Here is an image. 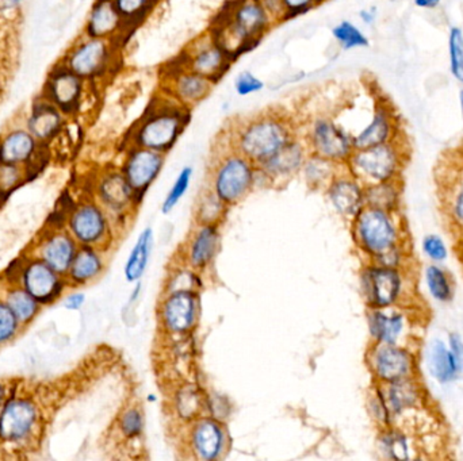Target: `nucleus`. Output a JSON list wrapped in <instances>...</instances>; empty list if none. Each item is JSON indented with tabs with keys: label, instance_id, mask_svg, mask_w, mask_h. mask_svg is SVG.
I'll return each mask as SVG.
<instances>
[{
	"label": "nucleus",
	"instance_id": "1",
	"mask_svg": "<svg viewBox=\"0 0 463 461\" xmlns=\"http://www.w3.org/2000/svg\"><path fill=\"white\" fill-rule=\"evenodd\" d=\"M228 135L231 149L258 165L276 153L300 132L292 117L279 110H270L235 122Z\"/></svg>",
	"mask_w": 463,
	"mask_h": 461
},
{
	"label": "nucleus",
	"instance_id": "2",
	"mask_svg": "<svg viewBox=\"0 0 463 461\" xmlns=\"http://www.w3.org/2000/svg\"><path fill=\"white\" fill-rule=\"evenodd\" d=\"M274 26L275 22L259 0H233L209 31L236 61L254 49Z\"/></svg>",
	"mask_w": 463,
	"mask_h": 461
},
{
	"label": "nucleus",
	"instance_id": "3",
	"mask_svg": "<svg viewBox=\"0 0 463 461\" xmlns=\"http://www.w3.org/2000/svg\"><path fill=\"white\" fill-rule=\"evenodd\" d=\"M191 110L162 94L149 105L129 133V146L167 154L190 124Z\"/></svg>",
	"mask_w": 463,
	"mask_h": 461
},
{
	"label": "nucleus",
	"instance_id": "4",
	"mask_svg": "<svg viewBox=\"0 0 463 461\" xmlns=\"http://www.w3.org/2000/svg\"><path fill=\"white\" fill-rule=\"evenodd\" d=\"M406 157V145L401 138H396L380 145L355 149L347 165L358 180H364L367 184L382 183L397 180Z\"/></svg>",
	"mask_w": 463,
	"mask_h": 461
},
{
	"label": "nucleus",
	"instance_id": "5",
	"mask_svg": "<svg viewBox=\"0 0 463 461\" xmlns=\"http://www.w3.org/2000/svg\"><path fill=\"white\" fill-rule=\"evenodd\" d=\"M121 41L82 37L66 53L63 65L77 76L94 83L113 74L119 64Z\"/></svg>",
	"mask_w": 463,
	"mask_h": 461
},
{
	"label": "nucleus",
	"instance_id": "6",
	"mask_svg": "<svg viewBox=\"0 0 463 461\" xmlns=\"http://www.w3.org/2000/svg\"><path fill=\"white\" fill-rule=\"evenodd\" d=\"M300 135L310 153L326 157L339 165L347 164L355 151L353 132L328 114L310 117Z\"/></svg>",
	"mask_w": 463,
	"mask_h": 461
},
{
	"label": "nucleus",
	"instance_id": "7",
	"mask_svg": "<svg viewBox=\"0 0 463 461\" xmlns=\"http://www.w3.org/2000/svg\"><path fill=\"white\" fill-rule=\"evenodd\" d=\"M257 164L229 148L215 165L213 190L223 204L240 201L255 184Z\"/></svg>",
	"mask_w": 463,
	"mask_h": 461
},
{
	"label": "nucleus",
	"instance_id": "8",
	"mask_svg": "<svg viewBox=\"0 0 463 461\" xmlns=\"http://www.w3.org/2000/svg\"><path fill=\"white\" fill-rule=\"evenodd\" d=\"M178 61L191 71L213 80L215 84L225 76L232 64L235 63L210 31L190 42L180 53Z\"/></svg>",
	"mask_w": 463,
	"mask_h": 461
},
{
	"label": "nucleus",
	"instance_id": "9",
	"mask_svg": "<svg viewBox=\"0 0 463 461\" xmlns=\"http://www.w3.org/2000/svg\"><path fill=\"white\" fill-rule=\"evenodd\" d=\"M214 87L213 80L191 71L177 60V63L167 66L162 94L193 110L210 97Z\"/></svg>",
	"mask_w": 463,
	"mask_h": 461
},
{
	"label": "nucleus",
	"instance_id": "10",
	"mask_svg": "<svg viewBox=\"0 0 463 461\" xmlns=\"http://www.w3.org/2000/svg\"><path fill=\"white\" fill-rule=\"evenodd\" d=\"M358 236L362 247L374 256H380L397 247L398 234L388 212L370 207L359 213Z\"/></svg>",
	"mask_w": 463,
	"mask_h": 461
},
{
	"label": "nucleus",
	"instance_id": "11",
	"mask_svg": "<svg viewBox=\"0 0 463 461\" xmlns=\"http://www.w3.org/2000/svg\"><path fill=\"white\" fill-rule=\"evenodd\" d=\"M21 10H0V105L6 97L20 60Z\"/></svg>",
	"mask_w": 463,
	"mask_h": 461
},
{
	"label": "nucleus",
	"instance_id": "12",
	"mask_svg": "<svg viewBox=\"0 0 463 461\" xmlns=\"http://www.w3.org/2000/svg\"><path fill=\"white\" fill-rule=\"evenodd\" d=\"M89 83L66 65L57 66L48 79L45 100L56 106L64 116H74L81 110Z\"/></svg>",
	"mask_w": 463,
	"mask_h": 461
},
{
	"label": "nucleus",
	"instance_id": "13",
	"mask_svg": "<svg viewBox=\"0 0 463 461\" xmlns=\"http://www.w3.org/2000/svg\"><path fill=\"white\" fill-rule=\"evenodd\" d=\"M353 135L355 149L369 148L400 138V121L395 109L388 100H378L369 121Z\"/></svg>",
	"mask_w": 463,
	"mask_h": 461
},
{
	"label": "nucleus",
	"instance_id": "14",
	"mask_svg": "<svg viewBox=\"0 0 463 461\" xmlns=\"http://www.w3.org/2000/svg\"><path fill=\"white\" fill-rule=\"evenodd\" d=\"M164 162H166V154L161 152L140 148V146H129L121 172L129 181L135 196L137 194L143 196L149 186L161 175Z\"/></svg>",
	"mask_w": 463,
	"mask_h": 461
},
{
	"label": "nucleus",
	"instance_id": "15",
	"mask_svg": "<svg viewBox=\"0 0 463 461\" xmlns=\"http://www.w3.org/2000/svg\"><path fill=\"white\" fill-rule=\"evenodd\" d=\"M363 286L371 306L375 309L389 308L400 297V272L392 266H374L364 274Z\"/></svg>",
	"mask_w": 463,
	"mask_h": 461
},
{
	"label": "nucleus",
	"instance_id": "16",
	"mask_svg": "<svg viewBox=\"0 0 463 461\" xmlns=\"http://www.w3.org/2000/svg\"><path fill=\"white\" fill-rule=\"evenodd\" d=\"M130 31L113 0H95L84 26V36L122 42Z\"/></svg>",
	"mask_w": 463,
	"mask_h": 461
},
{
	"label": "nucleus",
	"instance_id": "17",
	"mask_svg": "<svg viewBox=\"0 0 463 461\" xmlns=\"http://www.w3.org/2000/svg\"><path fill=\"white\" fill-rule=\"evenodd\" d=\"M375 375L385 383L411 378L414 371V357L411 352L398 348L396 344H382L372 360Z\"/></svg>",
	"mask_w": 463,
	"mask_h": 461
},
{
	"label": "nucleus",
	"instance_id": "18",
	"mask_svg": "<svg viewBox=\"0 0 463 461\" xmlns=\"http://www.w3.org/2000/svg\"><path fill=\"white\" fill-rule=\"evenodd\" d=\"M309 148L301 135L293 137L286 145L282 146L276 153L260 162V168L270 176L271 180L286 178L301 172L306 157L309 156Z\"/></svg>",
	"mask_w": 463,
	"mask_h": 461
},
{
	"label": "nucleus",
	"instance_id": "19",
	"mask_svg": "<svg viewBox=\"0 0 463 461\" xmlns=\"http://www.w3.org/2000/svg\"><path fill=\"white\" fill-rule=\"evenodd\" d=\"M36 418V407L31 402L23 399L9 402L0 414V439L21 441L31 433Z\"/></svg>",
	"mask_w": 463,
	"mask_h": 461
},
{
	"label": "nucleus",
	"instance_id": "20",
	"mask_svg": "<svg viewBox=\"0 0 463 461\" xmlns=\"http://www.w3.org/2000/svg\"><path fill=\"white\" fill-rule=\"evenodd\" d=\"M196 317L197 300L190 291H175L162 309L166 329L175 335L188 332L196 322Z\"/></svg>",
	"mask_w": 463,
	"mask_h": 461
},
{
	"label": "nucleus",
	"instance_id": "21",
	"mask_svg": "<svg viewBox=\"0 0 463 461\" xmlns=\"http://www.w3.org/2000/svg\"><path fill=\"white\" fill-rule=\"evenodd\" d=\"M329 198L337 212L345 215L361 213L364 204V188L355 176H335L329 183Z\"/></svg>",
	"mask_w": 463,
	"mask_h": 461
},
{
	"label": "nucleus",
	"instance_id": "22",
	"mask_svg": "<svg viewBox=\"0 0 463 461\" xmlns=\"http://www.w3.org/2000/svg\"><path fill=\"white\" fill-rule=\"evenodd\" d=\"M64 114L49 100H44L34 105L28 129L37 141H48L63 130Z\"/></svg>",
	"mask_w": 463,
	"mask_h": 461
},
{
	"label": "nucleus",
	"instance_id": "23",
	"mask_svg": "<svg viewBox=\"0 0 463 461\" xmlns=\"http://www.w3.org/2000/svg\"><path fill=\"white\" fill-rule=\"evenodd\" d=\"M37 154V140L29 130H13L0 140V162L21 164L33 160Z\"/></svg>",
	"mask_w": 463,
	"mask_h": 461
},
{
	"label": "nucleus",
	"instance_id": "24",
	"mask_svg": "<svg viewBox=\"0 0 463 461\" xmlns=\"http://www.w3.org/2000/svg\"><path fill=\"white\" fill-rule=\"evenodd\" d=\"M26 291L36 300L49 302L57 297L61 287L56 278L55 269L45 264H34L25 272Z\"/></svg>",
	"mask_w": 463,
	"mask_h": 461
},
{
	"label": "nucleus",
	"instance_id": "25",
	"mask_svg": "<svg viewBox=\"0 0 463 461\" xmlns=\"http://www.w3.org/2000/svg\"><path fill=\"white\" fill-rule=\"evenodd\" d=\"M428 365L431 375L439 383L451 382L463 370V362H460L441 340L433 341L431 345Z\"/></svg>",
	"mask_w": 463,
	"mask_h": 461
},
{
	"label": "nucleus",
	"instance_id": "26",
	"mask_svg": "<svg viewBox=\"0 0 463 461\" xmlns=\"http://www.w3.org/2000/svg\"><path fill=\"white\" fill-rule=\"evenodd\" d=\"M193 447L204 460L218 457L223 448V431L218 423L212 420L201 421L193 431Z\"/></svg>",
	"mask_w": 463,
	"mask_h": 461
},
{
	"label": "nucleus",
	"instance_id": "27",
	"mask_svg": "<svg viewBox=\"0 0 463 461\" xmlns=\"http://www.w3.org/2000/svg\"><path fill=\"white\" fill-rule=\"evenodd\" d=\"M71 226L77 239L90 244L102 237L105 231V218L97 207L86 206L74 215Z\"/></svg>",
	"mask_w": 463,
	"mask_h": 461
},
{
	"label": "nucleus",
	"instance_id": "28",
	"mask_svg": "<svg viewBox=\"0 0 463 461\" xmlns=\"http://www.w3.org/2000/svg\"><path fill=\"white\" fill-rule=\"evenodd\" d=\"M388 385H389V388H388L386 398L385 396L383 398H385L390 413L401 414V413L406 412V410L412 409L419 404V386L411 378L388 383Z\"/></svg>",
	"mask_w": 463,
	"mask_h": 461
},
{
	"label": "nucleus",
	"instance_id": "29",
	"mask_svg": "<svg viewBox=\"0 0 463 461\" xmlns=\"http://www.w3.org/2000/svg\"><path fill=\"white\" fill-rule=\"evenodd\" d=\"M370 332L380 344H397L404 329L400 313L386 314L377 310L370 316Z\"/></svg>",
	"mask_w": 463,
	"mask_h": 461
},
{
	"label": "nucleus",
	"instance_id": "30",
	"mask_svg": "<svg viewBox=\"0 0 463 461\" xmlns=\"http://www.w3.org/2000/svg\"><path fill=\"white\" fill-rule=\"evenodd\" d=\"M364 202L369 204V207L388 213L392 212L400 202L397 181L367 184V187L364 188Z\"/></svg>",
	"mask_w": 463,
	"mask_h": 461
},
{
	"label": "nucleus",
	"instance_id": "31",
	"mask_svg": "<svg viewBox=\"0 0 463 461\" xmlns=\"http://www.w3.org/2000/svg\"><path fill=\"white\" fill-rule=\"evenodd\" d=\"M152 239L153 233L152 229H145L138 237L135 248L130 252L127 258V266H125V276L129 282H137L143 278L146 265H148L149 255H151Z\"/></svg>",
	"mask_w": 463,
	"mask_h": 461
},
{
	"label": "nucleus",
	"instance_id": "32",
	"mask_svg": "<svg viewBox=\"0 0 463 461\" xmlns=\"http://www.w3.org/2000/svg\"><path fill=\"white\" fill-rule=\"evenodd\" d=\"M100 196L105 199L106 204L121 207L127 204L135 194L124 173L111 172L106 175L100 183Z\"/></svg>",
	"mask_w": 463,
	"mask_h": 461
},
{
	"label": "nucleus",
	"instance_id": "33",
	"mask_svg": "<svg viewBox=\"0 0 463 461\" xmlns=\"http://www.w3.org/2000/svg\"><path fill=\"white\" fill-rule=\"evenodd\" d=\"M339 164L326 159V157L319 156V154L309 153L303 162L301 172L305 176L306 183L309 186H316L321 187L326 184L331 183L335 178V170Z\"/></svg>",
	"mask_w": 463,
	"mask_h": 461
},
{
	"label": "nucleus",
	"instance_id": "34",
	"mask_svg": "<svg viewBox=\"0 0 463 461\" xmlns=\"http://www.w3.org/2000/svg\"><path fill=\"white\" fill-rule=\"evenodd\" d=\"M332 39L336 42L340 49L348 50L366 49L370 47V39L362 30L361 26L350 20H343L337 22L331 30Z\"/></svg>",
	"mask_w": 463,
	"mask_h": 461
},
{
	"label": "nucleus",
	"instance_id": "35",
	"mask_svg": "<svg viewBox=\"0 0 463 461\" xmlns=\"http://www.w3.org/2000/svg\"><path fill=\"white\" fill-rule=\"evenodd\" d=\"M161 0H113L122 20L130 30H135L152 14Z\"/></svg>",
	"mask_w": 463,
	"mask_h": 461
},
{
	"label": "nucleus",
	"instance_id": "36",
	"mask_svg": "<svg viewBox=\"0 0 463 461\" xmlns=\"http://www.w3.org/2000/svg\"><path fill=\"white\" fill-rule=\"evenodd\" d=\"M74 244L66 236L53 237L44 249V257L48 265L56 272H63L69 268L74 260Z\"/></svg>",
	"mask_w": 463,
	"mask_h": 461
},
{
	"label": "nucleus",
	"instance_id": "37",
	"mask_svg": "<svg viewBox=\"0 0 463 461\" xmlns=\"http://www.w3.org/2000/svg\"><path fill=\"white\" fill-rule=\"evenodd\" d=\"M218 233L214 226H206L198 231L191 244L190 258L193 265L204 266L212 260L217 249Z\"/></svg>",
	"mask_w": 463,
	"mask_h": 461
},
{
	"label": "nucleus",
	"instance_id": "38",
	"mask_svg": "<svg viewBox=\"0 0 463 461\" xmlns=\"http://www.w3.org/2000/svg\"><path fill=\"white\" fill-rule=\"evenodd\" d=\"M447 53L449 71L455 82L463 85V29L451 26L447 34Z\"/></svg>",
	"mask_w": 463,
	"mask_h": 461
},
{
	"label": "nucleus",
	"instance_id": "39",
	"mask_svg": "<svg viewBox=\"0 0 463 461\" xmlns=\"http://www.w3.org/2000/svg\"><path fill=\"white\" fill-rule=\"evenodd\" d=\"M100 268H102V263L94 252L89 249L82 250L72 260V278L76 282L90 281L100 274Z\"/></svg>",
	"mask_w": 463,
	"mask_h": 461
},
{
	"label": "nucleus",
	"instance_id": "40",
	"mask_svg": "<svg viewBox=\"0 0 463 461\" xmlns=\"http://www.w3.org/2000/svg\"><path fill=\"white\" fill-rule=\"evenodd\" d=\"M425 282H427L430 294L433 300L439 302H449L452 298V287L449 276L443 269L436 265L428 266L425 271Z\"/></svg>",
	"mask_w": 463,
	"mask_h": 461
},
{
	"label": "nucleus",
	"instance_id": "41",
	"mask_svg": "<svg viewBox=\"0 0 463 461\" xmlns=\"http://www.w3.org/2000/svg\"><path fill=\"white\" fill-rule=\"evenodd\" d=\"M7 303L21 322H28L29 319L33 318L37 311L36 300L28 291H22V290L10 292Z\"/></svg>",
	"mask_w": 463,
	"mask_h": 461
},
{
	"label": "nucleus",
	"instance_id": "42",
	"mask_svg": "<svg viewBox=\"0 0 463 461\" xmlns=\"http://www.w3.org/2000/svg\"><path fill=\"white\" fill-rule=\"evenodd\" d=\"M191 178H193V168L185 167L180 170L179 175L175 178L171 190L167 194L163 204V213H170L185 196L186 191L190 187Z\"/></svg>",
	"mask_w": 463,
	"mask_h": 461
},
{
	"label": "nucleus",
	"instance_id": "43",
	"mask_svg": "<svg viewBox=\"0 0 463 461\" xmlns=\"http://www.w3.org/2000/svg\"><path fill=\"white\" fill-rule=\"evenodd\" d=\"M265 88V82L251 71L239 72L233 80V90L241 98L259 94Z\"/></svg>",
	"mask_w": 463,
	"mask_h": 461
},
{
	"label": "nucleus",
	"instance_id": "44",
	"mask_svg": "<svg viewBox=\"0 0 463 461\" xmlns=\"http://www.w3.org/2000/svg\"><path fill=\"white\" fill-rule=\"evenodd\" d=\"M382 449L390 458H396V460L411 458L408 439L398 431H389L382 437Z\"/></svg>",
	"mask_w": 463,
	"mask_h": 461
},
{
	"label": "nucleus",
	"instance_id": "45",
	"mask_svg": "<svg viewBox=\"0 0 463 461\" xmlns=\"http://www.w3.org/2000/svg\"><path fill=\"white\" fill-rule=\"evenodd\" d=\"M18 318L9 306L0 305V344L9 340L17 330Z\"/></svg>",
	"mask_w": 463,
	"mask_h": 461
},
{
	"label": "nucleus",
	"instance_id": "46",
	"mask_svg": "<svg viewBox=\"0 0 463 461\" xmlns=\"http://www.w3.org/2000/svg\"><path fill=\"white\" fill-rule=\"evenodd\" d=\"M121 429L125 436L137 437L143 431V417L135 409L127 410L121 418Z\"/></svg>",
	"mask_w": 463,
	"mask_h": 461
},
{
	"label": "nucleus",
	"instance_id": "47",
	"mask_svg": "<svg viewBox=\"0 0 463 461\" xmlns=\"http://www.w3.org/2000/svg\"><path fill=\"white\" fill-rule=\"evenodd\" d=\"M323 2L324 0H284L287 20L306 14Z\"/></svg>",
	"mask_w": 463,
	"mask_h": 461
},
{
	"label": "nucleus",
	"instance_id": "48",
	"mask_svg": "<svg viewBox=\"0 0 463 461\" xmlns=\"http://www.w3.org/2000/svg\"><path fill=\"white\" fill-rule=\"evenodd\" d=\"M178 407H179L180 414L183 417H188L190 420L191 417L197 414L199 412V399L198 394L193 390V388H188V390L182 391L179 394V404H178Z\"/></svg>",
	"mask_w": 463,
	"mask_h": 461
},
{
	"label": "nucleus",
	"instance_id": "49",
	"mask_svg": "<svg viewBox=\"0 0 463 461\" xmlns=\"http://www.w3.org/2000/svg\"><path fill=\"white\" fill-rule=\"evenodd\" d=\"M423 249H424L425 255L432 260L441 261L447 257L446 245L441 241V237H425L424 242H423Z\"/></svg>",
	"mask_w": 463,
	"mask_h": 461
},
{
	"label": "nucleus",
	"instance_id": "50",
	"mask_svg": "<svg viewBox=\"0 0 463 461\" xmlns=\"http://www.w3.org/2000/svg\"><path fill=\"white\" fill-rule=\"evenodd\" d=\"M21 170L17 164L0 162V188L9 190L20 181Z\"/></svg>",
	"mask_w": 463,
	"mask_h": 461
},
{
	"label": "nucleus",
	"instance_id": "51",
	"mask_svg": "<svg viewBox=\"0 0 463 461\" xmlns=\"http://www.w3.org/2000/svg\"><path fill=\"white\" fill-rule=\"evenodd\" d=\"M259 2L260 4L265 7L266 12L273 18L275 25L276 23H282L287 21L284 0H259Z\"/></svg>",
	"mask_w": 463,
	"mask_h": 461
},
{
	"label": "nucleus",
	"instance_id": "52",
	"mask_svg": "<svg viewBox=\"0 0 463 461\" xmlns=\"http://www.w3.org/2000/svg\"><path fill=\"white\" fill-rule=\"evenodd\" d=\"M450 213H451L454 222L463 228V187L454 191L451 204H450Z\"/></svg>",
	"mask_w": 463,
	"mask_h": 461
},
{
	"label": "nucleus",
	"instance_id": "53",
	"mask_svg": "<svg viewBox=\"0 0 463 461\" xmlns=\"http://www.w3.org/2000/svg\"><path fill=\"white\" fill-rule=\"evenodd\" d=\"M378 15H380V12H378L377 6H369L364 7V9L359 10L358 18L364 26H372L377 22Z\"/></svg>",
	"mask_w": 463,
	"mask_h": 461
},
{
	"label": "nucleus",
	"instance_id": "54",
	"mask_svg": "<svg viewBox=\"0 0 463 461\" xmlns=\"http://www.w3.org/2000/svg\"><path fill=\"white\" fill-rule=\"evenodd\" d=\"M450 351L455 354V357H457L460 362H463V341L462 338L455 335V333L450 335Z\"/></svg>",
	"mask_w": 463,
	"mask_h": 461
},
{
	"label": "nucleus",
	"instance_id": "55",
	"mask_svg": "<svg viewBox=\"0 0 463 461\" xmlns=\"http://www.w3.org/2000/svg\"><path fill=\"white\" fill-rule=\"evenodd\" d=\"M414 4L417 9L433 12L441 6V0H414Z\"/></svg>",
	"mask_w": 463,
	"mask_h": 461
},
{
	"label": "nucleus",
	"instance_id": "56",
	"mask_svg": "<svg viewBox=\"0 0 463 461\" xmlns=\"http://www.w3.org/2000/svg\"><path fill=\"white\" fill-rule=\"evenodd\" d=\"M84 303V295L83 294H74L71 295L68 300H66L64 306L69 310H76V309L81 308Z\"/></svg>",
	"mask_w": 463,
	"mask_h": 461
},
{
	"label": "nucleus",
	"instance_id": "57",
	"mask_svg": "<svg viewBox=\"0 0 463 461\" xmlns=\"http://www.w3.org/2000/svg\"><path fill=\"white\" fill-rule=\"evenodd\" d=\"M23 0H0V10L4 12H17L21 10Z\"/></svg>",
	"mask_w": 463,
	"mask_h": 461
},
{
	"label": "nucleus",
	"instance_id": "58",
	"mask_svg": "<svg viewBox=\"0 0 463 461\" xmlns=\"http://www.w3.org/2000/svg\"><path fill=\"white\" fill-rule=\"evenodd\" d=\"M458 102H459L460 118H462L463 122V87L460 88L459 94H458Z\"/></svg>",
	"mask_w": 463,
	"mask_h": 461
},
{
	"label": "nucleus",
	"instance_id": "59",
	"mask_svg": "<svg viewBox=\"0 0 463 461\" xmlns=\"http://www.w3.org/2000/svg\"><path fill=\"white\" fill-rule=\"evenodd\" d=\"M2 396H4V391H2V387H0V402H2Z\"/></svg>",
	"mask_w": 463,
	"mask_h": 461
},
{
	"label": "nucleus",
	"instance_id": "60",
	"mask_svg": "<svg viewBox=\"0 0 463 461\" xmlns=\"http://www.w3.org/2000/svg\"><path fill=\"white\" fill-rule=\"evenodd\" d=\"M462 247H463V241H462Z\"/></svg>",
	"mask_w": 463,
	"mask_h": 461
}]
</instances>
